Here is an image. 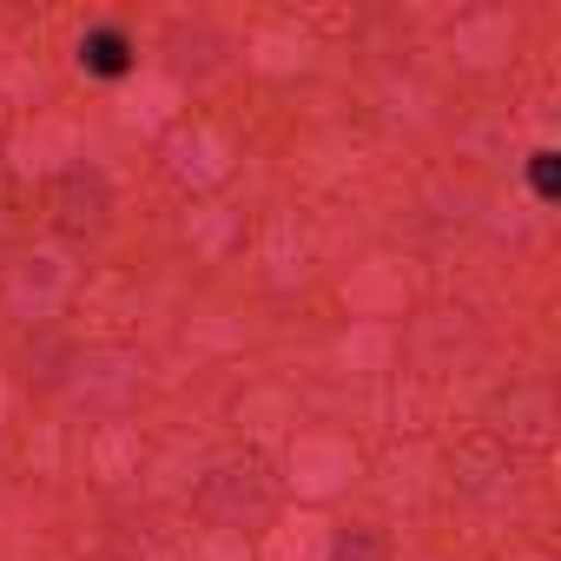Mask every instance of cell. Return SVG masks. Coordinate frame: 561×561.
I'll list each match as a JSON object with an SVG mask.
<instances>
[{
    "label": "cell",
    "instance_id": "6da1fadb",
    "mask_svg": "<svg viewBox=\"0 0 561 561\" xmlns=\"http://www.w3.org/2000/svg\"><path fill=\"white\" fill-rule=\"evenodd\" d=\"M80 60H87L93 73H126V41H119L113 27H100V34L80 41Z\"/></svg>",
    "mask_w": 561,
    "mask_h": 561
},
{
    "label": "cell",
    "instance_id": "7a4b0ae2",
    "mask_svg": "<svg viewBox=\"0 0 561 561\" xmlns=\"http://www.w3.org/2000/svg\"><path fill=\"white\" fill-rule=\"evenodd\" d=\"M535 192H541V198L554 192V152H535Z\"/></svg>",
    "mask_w": 561,
    "mask_h": 561
}]
</instances>
